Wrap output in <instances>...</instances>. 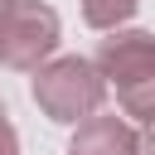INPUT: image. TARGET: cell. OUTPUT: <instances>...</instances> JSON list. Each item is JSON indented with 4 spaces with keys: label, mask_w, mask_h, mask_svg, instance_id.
Wrapping results in <instances>:
<instances>
[{
    "label": "cell",
    "mask_w": 155,
    "mask_h": 155,
    "mask_svg": "<svg viewBox=\"0 0 155 155\" xmlns=\"http://www.w3.org/2000/svg\"><path fill=\"white\" fill-rule=\"evenodd\" d=\"M97 68L116 87V107L140 126H155V34L150 29H111L97 44Z\"/></svg>",
    "instance_id": "obj_1"
},
{
    "label": "cell",
    "mask_w": 155,
    "mask_h": 155,
    "mask_svg": "<svg viewBox=\"0 0 155 155\" xmlns=\"http://www.w3.org/2000/svg\"><path fill=\"white\" fill-rule=\"evenodd\" d=\"M107 87H111V82L102 78L97 58H78V53L48 58V63L34 73V102H39V111H44L48 121H58V126H78V121L97 116Z\"/></svg>",
    "instance_id": "obj_2"
},
{
    "label": "cell",
    "mask_w": 155,
    "mask_h": 155,
    "mask_svg": "<svg viewBox=\"0 0 155 155\" xmlns=\"http://www.w3.org/2000/svg\"><path fill=\"white\" fill-rule=\"evenodd\" d=\"M63 39L58 10L44 0H10L0 19V68L10 73H39Z\"/></svg>",
    "instance_id": "obj_3"
},
{
    "label": "cell",
    "mask_w": 155,
    "mask_h": 155,
    "mask_svg": "<svg viewBox=\"0 0 155 155\" xmlns=\"http://www.w3.org/2000/svg\"><path fill=\"white\" fill-rule=\"evenodd\" d=\"M136 150H140V136L121 116H87L68 140V155H136Z\"/></svg>",
    "instance_id": "obj_4"
},
{
    "label": "cell",
    "mask_w": 155,
    "mask_h": 155,
    "mask_svg": "<svg viewBox=\"0 0 155 155\" xmlns=\"http://www.w3.org/2000/svg\"><path fill=\"white\" fill-rule=\"evenodd\" d=\"M136 10H140V0H82V24L111 34V29H121Z\"/></svg>",
    "instance_id": "obj_5"
},
{
    "label": "cell",
    "mask_w": 155,
    "mask_h": 155,
    "mask_svg": "<svg viewBox=\"0 0 155 155\" xmlns=\"http://www.w3.org/2000/svg\"><path fill=\"white\" fill-rule=\"evenodd\" d=\"M0 155H19V136H15V126H10L5 102H0Z\"/></svg>",
    "instance_id": "obj_6"
},
{
    "label": "cell",
    "mask_w": 155,
    "mask_h": 155,
    "mask_svg": "<svg viewBox=\"0 0 155 155\" xmlns=\"http://www.w3.org/2000/svg\"><path fill=\"white\" fill-rule=\"evenodd\" d=\"M136 155H155V126H150V131L140 136V150H136Z\"/></svg>",
    "instance_id": "obj_7"
},
{
    "label": "cell",
    "mask_w": 155,
    "mask_h": 155,
    "mask_svg": "<svg viewBox=\"0 0 155 155\" xmlns=\"http://www.w3.org/2000/svg\"><path fill=\"white\" fill-rule=\"evenodd\" d=\"M5 10H10V0H0V19H5Z\"/></svg>",
    "instance_id": "obj_8"
}]
</instances>
